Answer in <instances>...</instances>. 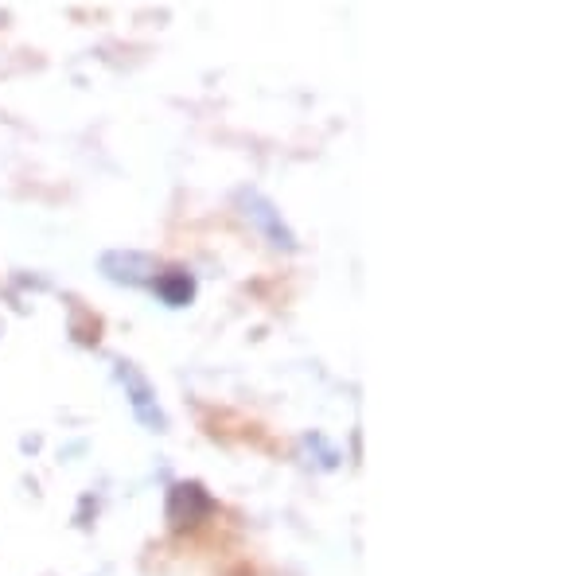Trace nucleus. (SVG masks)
I'll list each match as a JSON object with an SVG mask.
<instances>
[{
  "instance_id": "obj_1",
  "label": "nucleus",
  "mask_w": 584,
  "mask_h": 576,
  "mask_svg": "<svg viewBox=\"0 0 584 576\" xmlns=\"http://www.w3.org/2000/svg\"><path fill=\"white\" fill-rule=\"evenodd\" d=\"M117 374H121V386H125V394L133 401V413H137V421L148 425V429H164V413H160V401L152 394V386L145 382V374L141 370H133L129 362H121L117 366Z\"/></svg>"
},
{
  "instance_id": "obj_2",
  "label": "nucleus",
  "mask_w": 584,
  "mask_h": 576,
  "mask_svg": "<svg viewBox=\"0 0 584 576\" xmlns=\"http://www.w3.org/2000/svg\"><path fill=\"white\" fill-rule=\"evenodd\" d=\"M207 510H211V499L199 483H176L168 491V518H172L176 530H191Z\"/></svg>"
},
{
  "instance_id": "obj_3",
  "label": "nucleus",
  "mask_w": 584,
  "mask_h": 576,
  "mask_svg": "<svg viewBox=\"0 0 584 576\" xmlns=\"http://www.w3.org/2000/svg\"><path fill=\"white\" fill-rule=\"evenodd\" d=\"M242 211L254 218V226L269 238V242H273V246H281V250H292V246H296V238L289 234V226L281 222V215L273 211V203L261 199L257 191H250V187L242 191Z\"/></svg>"
},
{
  "instance_id": "obj_4",
  "label": "nucleus",
  "mask_w": 584,
  "mask_h": 576,
  "mask_svg": "<svg viewBox=\"0 0 584 576\" xmlns=\"http://www.w3.org/2000/svg\"><path fill=\"white\" fill-rule=\"evenodd\" d=\"M102 273L113 277L117 285H148L156 277L152 261L141 257V253H106L102 257Z\"/></svg>"
},
{
  "instance_id": "obj_5",
  "label": "nucleus",
  "mask_w": 584,
  "mask_h": 576,
  "mask_svg": "<svg viewBox=\"0 0 584 576\" xmlns=\"http://www.w3.org/2000/svg\"><path fill=\"white\" fill-rule=\"evenodd\" d=\"M156 292L168 300V304H187L195 296V281L187 273H168V277H156Z\"/></svg>"
},
{
  "instance_id": "obj_6",
  "label": "nucleus",
  "mask_w": 584,
  "mask_h": 576,
  "mask_svg": "<svg viewBox=\"0 0 584 576\" xmlns=\"http://www.w3.org/2000/svg\"><path fill=\"white\" fill-rule=\"evenodd\" d=\"M304 452L316 460V468H335L339 464V452L331 444H324V436H308L304 440Z\"/></svg>"
}]
</instances>
